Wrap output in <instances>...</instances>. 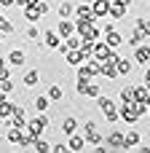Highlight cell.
Masks as SVG:
<instances>
[{
	"label": "cell",
	"instance_id": "obj_38",
	"mask_svg": "<svg viewBox=\"0 0 150 153\" xmlns=\"http://www.w3.org/2000/svg\"><path fill=\"white\" fill-rule=\"evenodd\" d=\"M24 35H27L30 40H38V38H40V30H38V27H27V32H24Z\"/></svg>",
	"mask_w": 150,
	"mask_h": 153
},
{
	"label": "cell",
	"instance_id": "obj_39",
	"mask_svg": "<svg viewBox=\"0 0 150 153\" xmlns=\"http://www.w3.org/2000/svg\"><path fill=\"white\" fill-rule=\"evenodd\" d=\"M51 151L54 153H67V143H56V145H51Z\"/></svg>",
	"mask_w": 150,
	"mask_h": 153
},
{
	"label": "cell",
	"instance_id": "obj_10",
	"mask_svg": "<svg viewBox=\"0 0 150 153\" xmlns=\"http://www.w3.org/2000/svg\"><path fill=\"white\" fill-rule=\"evenodd\" d=\"M75 32V22L72 19H59V24H56V35L64 40V38H70Z\"/></svg>",
	"mask_w": 150,
	"mask_h": 153
},
{
	"label": "cell",
	"instance_id": "obj_29",
	"mask_svg": "<svg viewBox=\"0 0 150 153\" xmlns=\"http://www.w3.org/2000/svg\"><path fill=\"white\" fill-rule=\"evenodd\" d=\"M32 105H35V110H38V113H46V110L51 108V100H48V97H35V102H32Z\"/></svg>",
	"mask_w": 150,
	"mask_h": 153
},
{
	"label": "cell",
	"instance_id": "obj_13",
	"mask_svg": "<svg viewBox=\"0 0 150 153\" xmlns=\"http://www.w3.org/2000/svg\"><path fill=\"white\" fill-rule=\"evenodd\" d=\"M59 43H62V38L56 35V30H46V32H43V46H46V48H54V51H56Z\"/></svg>",
	"mask_w": 150,
	"mask_h": 153
},
{
	"label": "cell",
	"instance_id": "obj_23",
	"mask_svg": "<svg viewBox=\"0 0 150 153\" xmlns=\"http://www.w3.org/2000/svg\"><path fill=\"white\" fill-rule=\"evenodd\" d=\"M56 11H59V19H72V11H75V5H72L70 0H62Z\"/></svg>",
	"mask_w": 150,
	"mask_h": 153
},
{
	"label": "cell",
	"instance_id": "obj_16",
	"mask_svg": "<svg viewBox=\"0 0 150 153\" xmlns=\"http://www.w3.org/2000/svg\"><path fill=\"white\" fill-rule=\"evenodd\" d=\"M99 94H102V86H99V83H94V78H91V81H86V86H83L81 97H91V100H97Z\"/></svg>",
	"mask_w": 150,
	"mask_h": 153
},
{
	"label": "cell",
	"instance_id": "obj_32",
	"mask_svg": "<svg viewBox=\"0 0 150 153\" xmlns=\"http://www.w3.org/2000/svg\"><path fill=\"white\" fill-rule=\"evenodd\" d=\"M32 151H38V153H48V151H51V145H48L43 137H35V143H32Z\"/></svg>",
	"mask_w": 150,
	"mask_h": 153
},
{
	"label": "cell",
	"instance_id": "obj_41",
	"mask_svg": "<svg viewBox=\"0 0 150 153\" xmlns=\"http://www.w3.org/2000/svg\"><path fill=\"white\" fill-rule=\"evenodd\" d=\"M0 5H3V8H8V5H13V0H0Z\"/></svg>",
	"mask_w": 150,
	"mask_h": 153
},
{
	"label": "cell",
	"instance_id": "obj_4",
	"mask_svg": "<svg viewBox=\"0 0 150 153\" xmlns=\"http://www.w3.org/2000/svg\"><path fill=\"white\" fill-rule=\"evenodd\" d=\"M83 140H86V145H91V148L99 145V143H105V137L97 132V124H94V121H86V124H83Z\"/></svg>",
	"mask_w": 150,
	"mask_h": 153
},
{
	"label": "cell",
	"instance_id": "obj_33",
	"mask_svg": "<svg viewBox=\"0 0 150 153\" xmlns=\"http://www.w3.org/2000/svg\"><path fill=\"white\" fill-rule=\"evenodd\" d=\"M13 108H16L13 102H8V100H3V102H0V118H8V116L13 113Z\"/></svg>",
	"mask_w": 150,
	"mask_h": 153
},
{
	"label": "cell",
	"instance_id": "obj_6",
	"mask_svg": "<svg viewBox=\"0 0 150 153\" xmlns=\"http://www.w3.org/2000/svg\"><path fill=\"white\" fill-rule=\"evenodd\" d=\"M150 62V40H145V43H140V46H134V65H148Z\"/></svg>",
	"mask_w": 150,
	"mask_h": 153
},
{
	"label": "cell",
	"instance_id": "obj_30",
	"mask_svg": "<svg viewBox=\"0 0 150 153\" xmlns=\"http://www.w3.org/2000/svg\"><path fill=\"white\" fill-rule=\"evenodd\" d=\"M21 134H24V132H21L19 126H11L5 137H8V143H11V145H19V140H21Z\"/></svg>",
	"mask_w": 150,
	"mask_h": 153
},
{
	"label": "cell",
	"instance_id": "obj_18",
	"mask_svg": "<svg viewBox=\"0 0 150 153\" xmlns=\"http://www.w3.org/2000/svg\"><path fill=\"white\" fill-rule=\"evenodd\" d=\"M99 75H105L107 81H115L118 78V70H115L113 62H99Z\"/></svg>",
	"mask_w": 150,
	"mask_h": 153
},
{
	"label": "cell",
	"instance_id": "obj_46",
	"mask_svg": "<svg viewBox=\"0 0 150 153\" xmlns=\"http://www.w3.org/2000/svg\"><path fill=\"white\" fill-rule=\"evenodd\" d=\"M0 43H3V32H0Z\"/></svg>",
	"mask_w": 150,
	"mask_h": 153
},
{
	"label": "cell",
	"instance_id": "obj_34",
	"mask_svg": "<svg viewBox=\"0 0 150 153\" xmlns=\"http://www.w3.org/2000/svg\"><path fill=\"white\" fill-rule=\"evenodd\" d=\"M118 97H121V102H134V91H132V86H123Z\"/></svg>",
	"mask_w": 150,
	"mask_h": 153
},
{
	"label": "cell",
	"instance_id": "obj_44",
	"mask_svg": "<svg viewBox=\"0 0 150 153\" xmlns=\"http://www.w3.org/2000/svg\"><path fill=\"white\" fill-rule=\"evenodd\" d=\"M3 100H5V91H3V89H0V102H3Z\"/></svg>",
	"mask_w": 150,
	"mask_h": 153
},
{
	"label": "cell",
	"instance_id": "obj_31",
	"mask_svg": "<svg viewBox=\"0 0 150 153\" xmlns=\"http://www.w3.org/2000/svg\"><path fill=\"white\" fill-rule=\"evenodd\" d=\"M134 27H137V30H142V32L150 38V19H145V16H137V19H134Z\"/></svg>",
	"mask_w": 150,
	"mask_h": 153
},
{
	"label": "cell",
	"instance_id": "obj_28",
	"mask_svg": "<svg viewBox=\"0 0 150 153\" xmlns=\"http://www.w3.org/2000/svg\"><path fill=\"white\" fill-rule=\"evenodd\" d=\"M145 40H148V35H145L142 30H137V27H134V32L129 35V46H140V43H145Z\"/></svg>",
	"mask_w": 150,
	"mask_h": 153
},
{
	"label": "cell",
	"instance_id": "obj_17",
	"mask_svg": "<svg viewBox=\"0 0 150 153\" xmlns=\"http://www.w3.org/2000/svg\"><path fill=\"white\" fill-rule=\"evenodd\" d=\"M62 56H64V62H67L70 67H78V65L83 62V56H81V51H78V48H67Z\"/></svg>",
	"mask_w": 150,
	"mask_h": 153
},
{
	"label": "cell",
	"instance_id": "obj_8",
	"mask_svg": "<svg viewBox=\"0 0 150 153\" xmlns=\"http://www.w3.org/2000/svg\"><path fill=\"white\" fill-rule=\"evenodd\" d=\"M126 5L123 3H118V0H110V11H107V19H113V22H123L126 19Z\"/></svg>",
	"mask_w": 150,
	"mask_h": 153
},
{
	"label": "cell",
	"instance_id": "obj_42",
	"mask_svg": "<svg viewBox=\"0 0 150 153\" xmlns=\"http://www.w3.org/2000/svg\"><path fill=\"white\" fill-rule=\"evenodd\" d=\"M118 3H123L126 8H132V5H134V0H118Z\"/></svg>",
	"mask_w": 150,
	"mask_h": 153
},
{
	"label": "cell",
	"instance_id": "obj_25",
	"mask_svg": "<svg viewBox=\"0 0 150 153\" xmlns=\"http://www.w3.org/2000/svg\"><path fill=\"white\" fill-rule=\"evenodd\" d=\"M132 91H134V102H148V86L145 83L132 86Z\"/></svg>",
	"mask_w": 150,
	"mask_h": 153
},
{
	"label": "cell",
	"instance_id": "obj_36",
	"mask_svg": "<svg viewBox=\"0 0 150 153\" xmlns=\"http://www.w3.org/2000/svg\"><path fill=\"white\" fill-rule=\"evenodd\" d=\"M32 5H35V8H38V13H40V16H46V13H48V11H51V5H48V3H46V0H38V3H32Z\"/></svg>",
	"mask_w": 150,
	"mask_h": 153
},
{
	"label": "cell",
	"instance_id": "obj_40",
	"mask_svg": "<svg viewBox=\"0 0 150 153\" xmlns=\"http://www.w3.org/2000/svg\"><path fill=\"white\" fill-rule=\"evenodd\" d=\"M3 78H11V73H8V65H3V67H0V81H3Z\"/></svg>",
	"mask_w": 150,
	"mask_h": 153
},
{
	"label": "cell",
	"instance_id": "obj_43",
	"mask_svg": "<svg viewBox=\"0 0 150 153\" xmlns=\"http://www.w3.org/2000/svg\"><path fill=\"white\" fill-rule=\"evenodd\" d=\"M145 78H150V62L145 65Z\"/></svg>",
	"mask_w": 150,
	"mask_h": 153
},
{
	"label": "cell",
	"instance_id": "obj_26",
	"mask_svg": "<svg viewBox=\"0 0 150 153\" xmlns=\"http://www.w3.org/2000/svg\"><path fill=\"white\" fill-rule=\"evenodd\" d=\"M48 100H51V102H62V100H64V89H62L59 83H54V86L48 89Z\"/></svg>",
	"mask_w": 150,
	"mask_h": 153
},
{
	"label": "cell",
	"instance_id": "obj_11",
	"mask_svg": "<svg viewBox=\"0 0 150 153\" xmlns=\"http://www.w3.org/2000/svg\"><path fill=\"white\" fill-rule=\"evenodd\" d=\"M24 124H27V113H24V108H19V105H16V108H13V113L8 116V126H19V129H21Z\"/></svg>",
	"mask_w": 150,
	"mask_h": 153
},
{
	"label": "cell",
	"instance_id": "obj_5",
	"mask_svg": "<svg viewBox=\"0 0 150 153\" xmlns=\"http://www.w3.org/2000/svg\"><path fill=\"white\" fill-rule=\"evenodd\" d=\"M105 145H107V151H126V145H123V132L113 129V132L105 137Z\"/></svg>",
	"mask_w": 150,
	"mask_h": 153
},
{
	"label": "cell",
	"instance_id": "obj_12",
	"mask_svg": "<svg viewBox=\"0 0 150 153\" xmlns=\"http://www.w3.org/2000/svg\"><path fill=\"white\" fill-rule=\"evenodd\" d=\"M67 151H75V153H83L86 151V140H83V134H70V140H67Z\"/></svg>",
	"mask_w": 150,
	"mask_h": 153
},
{
	"label": "cell",
	"instance_id": "obj_37",
	"mask_svg": "<svg viewBox=\"0 0 150 153\" xmlns=\"http://www.w3.org/2000/svg\"><path fill=\"white\" fill-rule=\"evenodd\" d=\"M0 89H3L5 94H11V91H13V81H11V78H3V81H0Z\"/></svg>",
	"mask_w": 150,
	"mask_h": 153
},
{
	"label": "cell",
	"instance_id": "obj_7",
	"mask_svg": "<svg viewBox=\"0 0 150 153\" xmlns=\"http://www.w3.org/2000/svg\"><path fill=\"white\" fill-rule=\"evenodd\" d=\"M72 16H75V22H86V24H91V22H94V13H91V5H89V3L75 5Z\"/></svg>",
	"mask_w": 150,
	"mask_h": 153
},
{
	"label": "cell",
	"instance_id": "obj_15",
	"mask_svg": "<svg viewBox=\"0 0 150 153\" xmlns=\"http://www.w3.org/2000/svg\"><path fill=\"white\" fill-rule=\"evenodd\" d=\"M5 62H8L11 67H21V65L27 62V54H24V51H19V48H13V51L5 56Z\"/></svg>",
	"mask_w": 150,
	"mask_h": 153
},
{
	"label": "cell",
	"instance_id": "obj_14",
	"mask_svg": "<svg viewBox=\"0 0 150 153\" xmlns=\"http://www.w3.org/2000/svg\"><path fill=\"white\" fill-rule=\"evenodd\" d=\"M105 43H107L110 48H121L123 35H121V32H115V27H113V30H107V32H105Z\"/></svg>",
	"mask_w": 150,
	"mask_h": 153
},
{
	"label": "cell",
	"instance_id": "obj_20",
	"mask_svg": "<svg viewBox=\"0 0 150 153\" xmlns=\"http://www.w3.org/2000/svg\"><path fill=\"white\" fill-rule=\"evenodd\" d=\"M115 70H118V75H132V70H134V62L121 56V59L115 62Z\"/></svg>",
	"mask_w": 150,
	"mask_h": 153
},
{
	"label": "cell",
	"instance_id": "obj_24",
	"mask_svg": "<svg viewBox=\"0 0 150 153\" xmlns=\"http://www.w3.org/2000/svg\"><path fill=\"white\" fill-rule=\"evenodd\" d=\"M140 140H142V137H140V132H134V129H132V132H126V134H123V145H126V151H129V148H137V145H140Z\"/></svg>",
	"mask_w": 150,
	"mask_h": 153
},
{
	"label": "cell",
	"instance_id": "obj_1",
	"mask_svg": "<svg viewBox=\"0 0 150 153\" xmlns=\"http://www.w3.org/2000/svg\"><path fill=\"white\" fill-rule=\"evenodd\" d=\"M97 108H99V113L105 116L107 124H115V121H118V105H115L110 97H102V94H99V97H97Z\"/></svg>",
	"mask_w": 150,
	"mask_h": 153
},
{
	"label": "cell",
	"instance_id": "obj_47",
	"mask_svg": "<svg viewBox=\"0 0 150 153\" xmlns=\"http://www.w3.org/2000/svg\"><path fill=\"white\" fill-rule=\"evenodd\" d=\"M148 40H150V38H148Z\"/></svg>",
	"mask_w": 150,
	"mask_h": 153
},
{
	"label": "cell",
	"instance_id": "obj_21",
	"mask_svg": "<svg viewBox=\"0 0 150 153\" xmlns=\"http://www.w3.org/2000/svg\"><path fill=\"white\" fill-rule=\"evenodd\" d=\"M21 83H24V89H35V86L40 83V73H38V70H30V73L21 78Z\"/></svg>",
	"mask_w": 150,
	"mask_h": 153
},
{
	"label": "cell",
	"instance_id": "obj_9",
	"mask_svg": "<svg viewBox=\"0 0 150 153\" xmlns=\"http://www.w3.org/2000/svg\"><path fill=\"white\" fill-rule=\"evenodd\" d=\"M91 13L94 19H107V11H110V0H91Z\"/></svg>",
	"mask_w": 150,
	"mask_h": 153
},
{
	"label": "cell",
	"instance_id": "obj_22",
	"mask_svg": "<svg viewBox=\"0 0 150 153\" xmlns=\"http://www.w3.org/2000/svg\"><path fill=\"white\" fill-rule=\"evenodd\" d=\"M75 132H78V118L67 116V118L62 121V134H67V137H70V134H75Z\"/></svg>",
	"mask_w": 150,
	"mask_h": 153
},
{
	"label": "cell",
	"instance_id": "obj_19",
	"mask_svg": "<svg viewBox=\"0 0 150 153\" xmlns=\"http://www.w3.org/2000/svg\"><path fill=\"white\" fill-rule=\"evenodd\" d=\"M107 54H110V46H107L105 40H94V59H97V62H102Z\"/></svg>",
	"mask_w": 150,
	"mask_h": 153
},
{
	"label": "cell",
	"instance_id": "obj_27",
	"mask_svg": "<svg viewBox=\"0 0 150 153\" xmlns=\"http://www.w3.org/2000/svg\"><path fill=\"white\" fill-rule=\"evenodd\" d=\"M21 11H24V19H27V22H32V24H35V22H40V13H38V8H35V5H24Z\"/></svg>",
	"mask_w": 150,
	"mask_h": 153
},
{
	"label": "cell",
	"instance_id": "obj_35",
	"mask_svg": "<svg viewBox=\"0 0 150 153\" xmlns=\"http://www.w3.org/2000/svg\"><path fill=\"white\" fill-rule=\"evenodd\" d=\"M0 32H3V35H11V32H13V24H11L3 13H0Z\"/></svg>",
	"mask_w": 150,
	"mask_h": 153
},
{
	"label": "cell",
	"instance_id": "obj_45",
	"mask_svg": "<svg viewBox=\"0 0 150 153\" xmlns=\"http://www.w3.org/2000/svg\"><path fill=\"white\" fill-rule=\"evenodd\" d=\"M3 65H8V62H5V59H3V56H0V67H3Z\"/></svg>",
	"mask_w": 150,
	"mask_h": 153
},
{
	"label": "cell",
	"instance_id": "obj_3",
	"mask_svg": "<svg viewBox=\"0 0 150 153\" xmlns=\"http://www.w3.org/2000/svg\"><path fill=\"white\" fill-rule=\"evenodd\" d=\"M118 118H121V121H126L129 126H132V124H137V121H140L137 105H134V102H121V108H118Z\"/></svg>",
	"mask_w": 150,
	"mask_h": 153
},
{
	"label": "cell",
	"instance_id": "obj_2",
	"mask_svg": "<svg viewBox=\"0 0 150 153\" xmlns=\"http://www.w3.org/2000/svg\"><path fill=\"white\" fill-rule=\"evenodd\" d=\"M24 126H27V132H30L32 137H43V134H46V129L51 126V121H48V116H46V113H38V118L27 121Z\"/></svg>",
	"mask_w": 150,
	"mask_h": 153
}]
</instances>
